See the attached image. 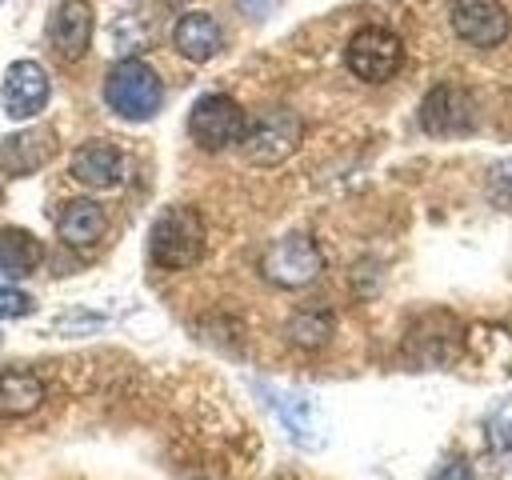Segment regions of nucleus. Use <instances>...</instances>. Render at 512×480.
Returning a JSON list of instances; mask_svg holds the SVG:
<instances>
[{
  "instance_id": "nucleus-1",
  "label": "nucleus",
  "mask_w": 512,
  "mask_h": 480,
  "mask_svg": "<svg viewBox=\"0 0 512 480\" xmlns=\"http://www.w3.org/2000/svg\"><path fill=\"white\" fill-rule=\"evenodd\" d=\"M148 256L160 268H192L204 256V220L188 204H172L148 232Z\"/></svg>"
},
{
  "instance_id": "nucleus-2",
  "label": "nucleus",
  "mask_w": 512,
  "mask_h": 480,
  "mask_svg": "<svg viewBox=\"0 0 512 480\" xmlns=\"http://www.w3.org/2000/svg\"><path fill=\"white\" fill-rule=\"evenodd\" d=\"M104 100L120 120H152L164 104V84L144 60L128 56L104 76Z\"/></svg>"
},
{
  "instance_id": "nucleus-3",
  "label": "nucleus",
  "mask_w": 512,
  "mask_h": 480,
  "mask_svg": "<svg viewBox=\"0 0 512 480\" xmlns=\"http://www.w3.org/2000/svg\"><path fill=\"white\" fill-rule=\"evenodd\" d=\"M344 64L352 76H360L364 84H384L400 72L404 64V44L392 28H380V24H368L360 28L348 48H344Z\"/></svg>"
},
{
  "instance_id": "nucleus-4",
  "label": "nucleus",
  "mask_w": 512,
  "mask_h": 480,
  "mask_svg": "<svg viewBox=\"0 0 512 480\" xmlns=\"http://www.w3.org/2000/svg\"><path fill=\"white\" fill-rule=\"evenodd\" d=\"M320 268H324V256H320V248H316V240H312L308 232H288V236H280V240L264 252V260H260L264 280L276 284V288L312 284V280L320 276Z\"/></svg>"
},
{
  "instance_id": "nucleus-5",
  "label": "nucleus",
  "mask_w": 512,
  "mask_h": 480,
  "mask_svg": "<svg viewBox=\"0 0 512 480\" xmlns=\"http://www.w3.org/2000/svg\"><path fill=\"white\" fill-rule=\"evenodd\" d=\"M244 128H248L244 108H240L236 100L220 96V92L200 96V100L192 104V112H188V132H192V140H196L200 148H208V152H224V148L240 144Z\"/></svg>"
},
{
  "instance_id": "nucleus-6",
  "label": "nucleus",
  "mask_w": 512,
  "mask_h": 480,
  "mask_svg": "<svg viewBox=\"0 0 512 480\" xmlns=\"http://www.w3.org/2000/svg\"><path fill=\"white\" fill-rule=\"evenodd\" d=\"M300 144V116L288 108H276L268 116H260L252 128H244L240 148L248 164H280L296 152Z\"/></svg>"
},
{
  "instance_id": "nucleus-7",
  "label": "nucleus",
  "mask_w": 512,
  "mask_h": 480,
  "mask_svg": "<svg viewBox=\"0 0 512 480\" xmlns=\"http://www.w3.org/2000/svg\"><path fill=\"white\" fill-rule=\"evenodd\" d=\"M452 32L472 48H496L508 40L512 20L500 0H452Z\"/></svg>"
},
{
  "instance_id": "nucleus-8",
  "label": "nucleus",
  "mask_w": 512,
  "mask_h": 480,
  "mask_svg": "<svg viewBox=\"0 0 512 480\" xmlns=\"http://www.w3.org/2000/svg\"><path fill=\"white\" fill-rule=\"evenodd\" d=\"M420 124L432 136H468L476 128V104L456 84H436L420 104Z\"/></svg>"
},
{
  "instance_id": "nucleus-9",
  "label": "nucleus",
  "mask_w": 512,
  "mask_h": 480,
  "mask_svg": "<svg viewBox=\"0 0 512 480\" xmlns=\"http://www.w3.org/2000/svg\"><path fill=\"white\" fill-rule=\"evenodd\" d=\"M48 72L36 64V60H16L4 76V112L8 120H32L44 112L48 104Z\"/></svg>"
},
{
  "instance_id": "nucleus-10",
  "label": "nucleus",
  "mask_w": 512,
  "mask_h": 480,
  "mask_svg": "<svg viewBox=\"0 0 512 480\" xmlns=\"http://www.w3.org/2000/svg\"><path fill=\"white\" fill-rule=\"evenodd\" d=\"M260 396L272 404V412H276V420L288 428V436L296 440V444H304V448H316L320 440H324V424H320V408H316V400L308 396V392H280V388H260Z\"/></svg>"
},
{
  "instance_id": "nucleus-11",
  "label": "nucleus",
  "mask_w": 512,
  "mask_h": 480,
  "mask_svg": "<svg viewBox=\"0 0 512 480\" xmlns=\"http://www.w3.org/2000/svg\"><path fill=\"white\" fill-rule=\"evenodd\" d=\"M92 24H96V16H92L88 0H60V8L52 12V24H48V40L64 60H80L92 44Z\"/></svg>"
},
{
  "instance_id": "nucleus-12",
  "label": "nucleus",
  "mask_w": 512,
  "mask_h": 480,
  "mask_svg": "<svg viewBox=\"0 0 512 480\" xmlns=\"http://www.w3.org/2000/svg\"><path fill=\"white\" fill-rule=\"evenodd\" d=\"M68 168H72V176H76L80 184H88V188H116V184L124 180V156H120V148H112V144H104V140L80 144V148L72 152Z\"/></svg>"
},
{
  "instance_id": "nucleus-13",
  "label": "nucleus",
  "mask_w": 512,
  "mask_h": 480,
  "mask_svg": "<svg viewBox=\"0 0 512 480\" xmlns=\"http://www.w3.org/2000/svg\"><path fill=\"white\" fill-rule=\"evenodd\" d=\"M172 44H176V52H180L184 60L204 64V60H212V56L220 52L224 32H220V24H216L208 12H184V16L176 20V28H172Z\"/></svg>"
},
{
  "instance_id": "nucleus-14",
  "label": "nucleus",
  "mask_w": 512,
  "mask_h": 480,
  "mask_svg": "<svg viewBox=\"0 0 512 480\" xmlns=\"http://www.w3.org/2000/svg\"><path fill=\"white\" fill-rule=\"evenodd\" d=\"M52 152H56V136H52L48 128H24V132H12V136L0 144V164H4L12 176H24V172L40 168Z\"/></svg>"
},
{
  "instance_id": "nucleus-15",
  "label": "nucleus",
  "mask_w": 512,
  "mask_h": 480,
  "mask_svg": "<svg viewBox=\"0 0 512 480\" xmlns=\"http://www.w3.org/2000/svg\"><path fill=\"white\" fill-rule=\"evenodd\" d=\"M44 404V380L28 368L0 372V416H28Z\"/></svg>"
},
{
  "instance_id": "nucleus-16",
  "label": "nucleus",
  "mask_w": 512,
  "mask_h": 480,
  "mask_svg": "<svg viewBox=\"0 0 512 480\" xmlns=\"http://www.w3.org/2000/svg\"><path fill=\"white\" fill-rule=\"evenodd\" d=\"M104 208L96 204V200H72L64 212H60V224H56V232H60V240L64 244H72V248H88V244H96L100 236H104Z\"/></svg>"
},
{
  "instance_id": "nucleus-17",
  "label": "nucleus",
  "mask_w": 512,
  "mask_h": 480,
  "mask_svg": "<svg viewBox=\"0 0 512 480\" xmlns=\"http://www.w3.org/2000/svg\"><path fill=\"white\" fill-rule=\"evenodd\" d=\"M40 256H44V244L24 232V228H0V276L8 280H20L28 272L40 268Z\"/></svg>"
},
{
  "instance_id": "nucleus-18",
  "label": "nucleus",
  "mask_w": 512,
  "mask_h": 480,
  "mask_svg": "<svg viewBox=\"0 0 512 480\" xmlns=\"http://www.w3.org/2000/svg\"><path fill=\"white\" fill-rule=\"evenodd\" d=\"M284 336H288L296 348L316 352V348H320V344H328V336H332V312L304 308V312H296V316L284 324Z\"/></svg>"
},
{
  "instance_id": "nucleus-19",
  "label": "nucleus",
  "mask_w": 512,
  "mask_h": 480,
  "mask_svg": "<svg viewBox=\"0 0 512 480\" xmlns=\"http://www.w3.org/2000/svg\"><path fill=\"white\" fill-rule=\"evenodd\" d=\"M484 432H488V444H492L496 452H508V448H512V396L488 416Z\"/></svg>"
},
{
  "instance_id": "nucleus-20",
  "label": "nucleus",
  "mask_w": 512,
  "mask_h": 480,
  "mask_svg": "<svg viewBox=\"0 0 512 480\" xmlns=\"http://www.w3.org/2000/svg\"><path fill=\"white\" fill-rule=\"evenodd\" d=\"M488 200L496 208H512V160H496L488 168Z\"/></svg>"
},
{
  "instance_id": "nucleus-21",
  "label": "nucleus",
  "mask_w": 512,
  "mask_h": 480,
  "mask_svg": "<svg viewBox=\"0 0 512 480\" xmlns=\"http://www.w3.org/2000/svg\"><path fill=\"white\" fill-rule=\"evenodd\" d=\"M36 304H32V296L28 292H20V288H0V316H28Z\"/></svg>"
},
{
  "instance_id": "nucleus-22",
  "label": "nucleus",
  "mask_w": 512,
  "mask_h": 480,
  "mask_svg": "<svg viewBox=\"0 0 512 480\" xmlns=\"http://www.w3.org/2000/svg\"><path fill=\"white\" fill-rule=\"evenodd\" d=\"M432 480H472V464H468L464 456H452L448 464H440V468L432 472Z\"/></svg>"
},
{
  "instance_id": "nucleus-23",
  "label": "nucleus",
  "mask_w": 512,
  "mask_h": 480,
  "mask_svg": "<svg viewBox=\"0 0 512 480\" xmlns=\"http://www.w3.org/2000/svg\"><path fill=\"white\" fill-rule=\"evenodd\" d=\"M236 8L248 16V20H264L276 12V0H236Z\"/></svg>"
}]
</instances>
